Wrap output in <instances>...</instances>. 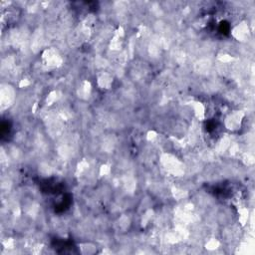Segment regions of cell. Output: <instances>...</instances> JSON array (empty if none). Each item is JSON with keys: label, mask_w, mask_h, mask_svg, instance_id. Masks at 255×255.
Segmentation results:
<instances>
[{"label": "cell", "mask_w": 255, "mask_h": 255, "mask_svg": "<svg viewBox=\"0 0 255 255\" xmlns=\"http://www.w3.org/2000/svg\"><path fill=\"white\" fill-rule=\"evenodd\" d=\"M40 171L42 172L43 174L47 175L51 172V169L48 164H43V166H41V168H40Z\"/></svg>", "instance_id": "ac0fdd59"}, {"label": "cell", "mask_w": 255, "mask_h": 255, "mask_svg": "<svg viewBox=\"0 0 255 255\" xmlns=\"http://www.w3.org/2000/svg\"><path fill=\"white\" fill-rule=\"evenodd\" d=\"M112 83H113V78L112 76L108 73H103L99 76L98 78V84L101 88H105V89H109L111 87Z\"/></svg>", "instance_id": "277c9868"}, {"label": "cell", "mask_w": 255, "mask_h": 255, "mask_svg": "<svg viewBox=\"0 0 255 255\" xmlns=\"http://www.w3.org/2000/svg\"><path fill=\"white\" fill-rule=\"evenodd\" d=\"M230 147V139L228 138H223L220 142L217 145V152L219 153H222Z\"/></svg>", "instance_id": "52a82bcc"}, {"label": "cell", "mask_w": 255, "mask_h": 255, "mask_svg": "<svg viewBox=\"0 0 255 255\" xmlns=\"http://www.w3.org/2000/svg\"><path fill=\"white\" fill-rule=\"evenodd\" d=\"M152 216H153V211L152 210H147V211L145 213L144 217H142V225H146L150 221V219L152 218Z\"/></svg>", "instance_id": "9a60e30c"}, {"label": "cell", "mask_w": 255, "mask_h": 255, "mask_svg": "<svg viewBox=\"0 0 255 255\" xmlns=\"http://www.w3.org/2000/svg\"><path fill=\"white\" fill-rule=\"evenodd\" d=\"M243 117H244V114L241 111H236V112H233L232 114H230L229 116L226 118V121H225L226 128L231 131H235V130H237V129H239Z\"/></svg>", "instance_id": "7a4b0ae2"}, {"label": "cell", "mask_w": 255, "mask_h": 255, "mask_svg": "<svg viewBox=\"0 0 255 255\" xmlns=\"http://www.w3.org/2000/svg\"><path fill=\"white\" fill-rule=\"evenodd\" d=\"M172 194H174V198H177V199H183L185 197L187 196L186 191L182 190H179V188H174V190H172Z\"/></svg>", "instance_id": "9c48e42d"}, {"label": "cell", "mask_w": 255, "mask_h": 255, "mask_svg": "<svg viewBox=\"0 0 255 255\" xmlns=\"http://www.w3.org/2000/svg\"><path fill=\"white\" fill-rule=\"evenodd\" d=\"M219 59H220V61L225 62V63H226V62H228V61H231V60H232L231 57L228 56V55H223V56H222V57H220V58H219Z\"/></svg>", "instance_id": "44dd1931"}, {"label": "cell", "mask_w": 255, "mask_h": 255, "mask_svg": "<svg viewBox=\"0 0 255 255\" xmlns=\"http://www.w3.org/2000/svg\"><path fill=\"white\" fill-rule=\"evenodd\" d=\"M193 109L196 118L198 120H203L205 118V107L203 104L199 102H194L193 104Z\"/></svg>", "instance_id": "8992f818"}, {"label": "cell", "mask_w": 255, "mask_h": 255, "mask_svg": "<svg viewBox=\"0 0 255 255\" xmlns=\"http://www.w3.org/2000/svg\"><path fill=\"white\" fill-rule=\"evenodd\" d=\"M129 224H130V220H129V218L127 217V216H123V217L120 218L119 220V225L121 228H124L126 229L127 227L129 226Z\"/></svg>", "instance_id": "7c38bea8"}, {"label": "cell", "mask_w": 255, "mask_h": 255, "mask_svg": "<svg viewBox=\"0 0 255 255\" xmlns=\"http://www.w3.org/2000/svg\"><path fill=\"white\" fill-rule=\"evenodd\" d=\"M88 166H89V164H88L87 161H80V163L78 164V168H77V171L80 172V174H82V172H84V171L88 169Z\"/></svg>", "instance_id": "4fadbf2b"}, {"label": "cell", "mask_w": 255, "mask_h": 255, "mask_svg": "<svg viewBox=\"0 0 255 255\" xmlns=\"http://www.w3.org/2000/svg\"><path fill=\"white\" fill-rule=\"evenodd\" d=\"M30 83L27 80H22L21 82H20V87H26V86H28Z\"/></svg>", "instance_id": "7402d4cb"}, {"label": "cell", "mask_w": 255, "mask_h": 255, "mask_svg": "<svg viewBox=\"0 0 255 255\" xmlns=\"http://www.w3.org/2000/svg\"><path fill=\"white\" fill-rule=\"evenodd\" d=\"M219 246V242L216 239H210L208 242L206 243V245H205V247H206L207 249H209V250H214V249H216Z\"/></svg>", "instance_id": "8fae6325"}, {"label": "cell", "mask_w": 255, "mask_h": 255, "mask_svg": "<svg viewBox=\"0 0 255 255\" xmlns=\"http://www.w3.org/2000/svg\"><path fill=\"white\" fill-rule=\"evenodd\" d=\"M110 171H111V169H110L109 166H107V164H104V166H102L100 168V174L101 175H106L108 174Z\"/></svg>", "instance_id": "e0dca14e"}, {"label": "cell", "mask_w": 255, "mask_h": 255, "mask_svg": "<svg viewBox=\"0 0 255 255\" xmlns=\"http://www.w3.org/2000/svg\"><path fill=\"white\" fill-rule=\"evenodd\" d=\"M209 66H210V63L208 60H201V61L195 65V68L198 72L203 73V72H205V71L208 70Z\"/></svg>", "instance_id": "ba28073f"}, {"label": "cell", "mask_w": 255, "mask_h": 255, "mask_svg": "<svg viewBox=\"0 0 255 255\" xmlns=\"http://www.w3.org/2000/svg\"><path fill=\"white\" fill-rule=\"evenodd\" d=\"M164 168L169 171V172L174 175H180L183 172V169L182 163L171 155H164L161 158Z\"/></svg>", "instance_id": "6da1fadb"}, {"label": "cell", "mask_w": 255, "mask_h": 255, "mask_svg": "<svg viewBox=\"0 0 255 255\" xmlns=\"http://www.w3.org/2000/svg\"><path fill=\"white\" fill-rule=\"evenodd\" d=\"M239 213H240L239 220H240L241 224H243V225H244L245 222L247 221V219H248V210L246 209V208H243V209L240 210Z\"/></svg>", "instance_id": "30bf717a"}, {"label": "cell", "mask_w": 255, "mask_h": 255, "mask_svg": "<svg viewBox=\"0 0 255 255\" xmlns=\"http://www.w3.org/2000/svg\"><path fill=\"white\" fill-rule=\"evenodd\" d=\"M233 36L236 38L237 40L244 41L248 35V25L245 22H242L239 25H237L233 29Z\"/></svg>", "instance_id": "3957f363"}, {"label": "cell", "mask_w": 255, "mask_h": 255, "mask_svg": "<svg viewBox=\"0 0 255 255\" xmlns=\"http://www.w3.org/2000/svg\"><path fill=\"white\" fill-rule=\"evenodd\" d=\"M57 98H58V96H57V92H51L50 94H49V96L47 97V104L48 105H51V104H53L55 101L57 100Z\"/></svg>", "instance_id": "5bb4252c"}, {"label": "cell", "mask_w": 255, "mask_h": 255, "mask_svg": "<svg viewBox=\"0 0 255 255\" xmlns=\"http://www.w3.org/2000/svg\"><path fill=\"white\" fill-rule=\"evenodd\" d=\"M13 244H14L13 239H8L7 241H5V246H6V248H12Z\"/></svg>", "instance_id": "ffe728a7"}, {"label": "cell", "mask_w": 255, "mask_h": 255, "mask_svg": "<svg viewBox=\"0 0 255 255\" xmlns=\"http://www.w3.org/2000/svg\"><path fill=\"white\" fill-rule=\"evenodd\" d=\"M91 84L90 82L88 81H84L82 85L80 86L78 90V95L79 97H81L82 99H87L89 98L90 94H91Z\"/></svg>", "instance_id": "5b68a950"}, {"label": "cell", "mask_w": 255, "mask_h": 255, "mask_svg": "<svg viewBox=\"0 0 255 255\" xmlns=\"http://www.w3.org/2000/svg\"><path fill=\"white\" fill-rule=\"evenodd\" d=\"M157 133H155V131H150L149 133H147V139L149 141H153V139H157Z\"/></svg>", "instance_id": "d6986e66"}, {"label": "cell", "mask_w": 255, "mask_h": 255, "mask_svg": "<svg viewBox=\"0 0 255 255\" xmlns=\"http://www.w3.org/2000/svg\"><path fill=\"white\" fill-rule=\"evenodd\" d=\"M126 188H127L128 190H134L136 188V182L134 179H128L127 182H126Z\"/></svg>", "instance_id": "2e32d148"}]
</instances>
